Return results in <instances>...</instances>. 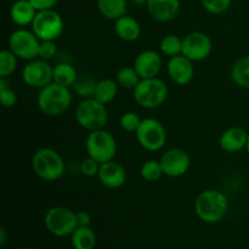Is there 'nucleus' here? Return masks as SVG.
<instances>
[{"label": "nucleus", "instance_id": "1", "mask_svg": "<svg viewBox=\"0 0 249 249\" xmlns=\"http://www.w3.org/2000/svg\"><path fill=\"white\" fill-rule=\"evenodd\" d=\"M229 211V199L219 190L202 191L195 201V212L199 220L206 224H216L223 220Z\"/></svg>", "mask_w": 249, "mask_h": 249}, {"label": "nucleus", "instance_id": "2", "mask_svg": "<svg viewBox=\"0 0 249 249\" xmlns=\"http://www.w3.org/2000/svg\"><path fill=\"white\" fill-rule=\"evenodd\" d=\"M41 113L49 117H57L65 113L72 104V92L70 88H66L57 83H50L40 89L36 99Z\"/></svg>", "mask_w": 249, "mask_h": 249}, {"label": "nucleus", "instance_id": "3", "mask_svg": "<svg viewBox=\"0 0 249 249\" xmlns=\"http://www.w3.org/2000/svg\"><path fill=\"white\" fill-rule=\"evenodd\" d=\"M32 168L38 178L45 181H56L65 174L66 164L62 156L53 148L44 147L32 158Z\"/></svg>", "mask_w": 249, "mask_h": 249}, {"label": "nucleus", "instance_id": "4", "mask_svg": "<svg viewBox=\"0 0 249 249\" xmlns=\"http://www.w3.org/2000/svg\"><path fill=\"white\" fill-rule=\"evenodd\" d=\"M168 87L160 78L141 79L133 90L134 100L140 107L155 109L162 106L168 97Z\"/></svg>", "mask_w": 249, "mask_h": 249}, {"label": "nucleus", "instance_id": "5", "mask_svg": "<svg viewBox=\"0 0 249 249\" xmlns=\"http://www.w3.org/2000/svg\"><path fill=\"white\" fill-rule=\"evenodd\" d=\"M75 121L89 133L105 129L108 122L106 105L101 104L94 97L84 99L75 109Z\"/></svg>", "mask_w": 249, "mask_h": 249}, {"label": "nucleus", "instance_id": "6", "mask_svg": "<svg viewBox=\"0 0 249 249\" xmlns=\"http://www.w3.org/2000/svg\"><path fill=\"white\" fill-rule=\"evenodd\" d=\"M85 148L88 156L96 160L100 164L109 162L113 160L117 153L116 138L105 129L91 131L85 141Z\"/></svg>", "mask_w": 249, "mask_h": 249}, {"label": "nucleus", "instance_id": "7", "mask_svg": "<svg viewBox=\"0 0 249 249\" xmlns=\"http://www.w3.org/2000/svg\"><path fill=\"white\" fill-rule=\"evenodd\" d=\"M44 225L51 235L67 237L78 228L77 215L67 207H53L44 215Z\"/></svg>", "mask_w": 249, "mask_h": 249}, {"label": "nucleus", "instance_id": "8", "mask_svg": "<svg viewBox=\"0 0 249 249\" xmlns=\"http://www.w3.org/2000/svg\"><path fill=\"white\" fill-rule=\"evenodd\" d=\"M139 145L146 151L156 152L164 147L167 142V131L164 125L155 118L142 119L135 131Z\"/></svg>", "mask_w": 249, "mask_h": 249}, {"label": "nucleus", "instance_id": "9", "mask_svg": "<svg viewBox=\"0 0 249 249\" xmlns=\"http://www.w3.org/2000/svg\"><path fill=\"white\" fill-rule=\"evenodd\" d=\"M32 31L34 32L39 40L56 41L63 32V19L56 10H40L32 23Z\"/></svg>", "mask_w": 249, "mask_h": 249}, {"label": "nucleus", "instance_id": "10", "mask_svg": "<svg viewBox=\"0 0 249 249\" xmlns=\"http://www.w3.org/2000/svg\"><path fill=\"white\" fill-rule=\"evenodd\" d=\"M40 40L29 29L21 28L12 32L9 38V50H11L19 60L32 61L38 58Z\"/></svg>", "mask_w": 249, "mask_h": 249}, {"label": "nucleus", "instance_id": "11", "mask_svg": "<svg viewBox=\"0 0 249 249\" xmlns=\"http://www.w3.org/2000/svg\"><path fill=\"white\" fill-rule=\"evenodd\" d=\"M22 79L29 88L40 90L53 82V67L39 57L28 61L22 70Z\"/></svg>", "mask_w": 249, "mask_h": 249}, {"label": "nucleus", "instance_id": "12", "mask_svg": "<svg viewBox=\"0 0 249 249\" xmlns=\"http://www.w3.org/2000/svg\"><path fill=\"white\" fill-rule=\"evenodd\" d=\"M213 50V41L203 32H191L182 38V55L192 62H199L209 57Z\"/></svg>", "mask_w": 249, "mask_h": 249}, {"label": "nucleus", "instance_id": "13", "mask_svg": "<svg viewBox=\"0 0 249 249\" xmlns=\"http://www.w3.org/2000/svg\"><path fill=\"white\" fill-rule=\"evenodd\" d=\"M163 174L168 178H180L186 174L191 165V157L185 150L173 147L165 151L160 160Z\"/></svg>", "mask_w": 249, "mask_h": 249}, {"label": "nucleus", "instance_id": "14", "mask_svg": "<svg viewBox=\"0 0 249 249\" xmlns=\"http://www.w3.org/2000/svg\"><path fill=\"white\" fill-rule=\"evenodd\" d=\"M167 72L173 83L177 85H187L195 77L194 62L182 53L174 56L168 61Z\"/></svg>", "mask_w": 249, "mask_h": 249}, {"label": "nucleus", "instance_id": "15", "mask_svg": "<svg viewBox=\"0 0 249 249\" xmlns=\"http://www.w3.org/2000/svg\"><path fill=\"white\" fill-rule=\"evenodd\" d=\"M133 66L141 79L156 78L162 70V56L155 50H143L136 56Z\"/></svg>", "mask_w": 249, "mask_h": 249}, {"label": "nucleus", "instance_id": "16", "mask_svg": "<svg viewBox=\"0 0 249 249\" xmlns=\"http://www.w3.org/2000/svg\"><path fill=\"white\" fill-rule=\"evenodd\" d=\"M97 178L105 187L116 190L125 184L126 170L121 163L116 160H109V162L102 163Z\"/></svg>", "mask_w": 249, "mask_h": 249}, {"label": "nucleus", "instance_id": "17", "mask_svg": "<svg viewBox=\"0 0 249 249\" xmlns=\"http://www.w3.org/2000/svg\"><path fill=\"white\" fill-rule=\"evenodd\" d=\"M181 2L180 0H147L148 14L158 22H170L178 16Z\"/></svg>", "mask_w": 249, "mask_h": 249}, {"label": "nucleus", "instance_id": "18", "mask_svg": "<svg viewBox=\"0 0 249 249\" xmlns=\"http://www.w3.org/2000/svg\"><path fill=\"white\" fill-rule=\"evenodd\" d=\"M249 134L240 126H231L221 133L219 145L228 153H237L247 147Z\"/></svg>", "mask_w": 249, "mask_h": 249}, {"label": "nucleus", "instance_id": "19", "mask_svg": "<svg viewBox=\"0 0 249 249\" xmlns=\"http://www.w3.org/2000/svg\"><path fill=\"white\" fill-rule=\"evenodd\" d=\"M38 10L29 0H16L10 9V17L16 26L24 28L32 26Z\"/></svg>", "mask_w": 249, "mask_h": 249}, {"label": "nucleus", "instance_id": "20", "mask_svg": "<svg viewBox=\"0 0 249 249\" xmlns=\"http://www.w3.org/2000/svg\"><path fill=\"white\" fill-rule=\"evenodd\" d=\"M114 33L121 40L131 43L140 38L141 26L133 16L124 15L114 21Z\"/></svg>", "mask_w": 249, "mask_h": 249}, {"label": "nucleus", "instance_id": "21", "mask_svg": "<svg viewBox=\"0 0 249 249\" xmlns=\"http://www.w3.org/2000/svg\"><path fill=\"white\" fill-rule=\"evenodd\" d=\"M71 243L73 249H94L97 243L96 233L90 226L77 228L71 235Z\"/></svg>", "mask_w": 249, "mask_h": 249}, {"label": "nucleus", "instance_id": "22", "mask_svg": "<svg viewBox=\"0 0 249 249\" xmlns=\"http://www.w3.org/2000/svg\"><path fill=\"white\" fill-rule=\"evenodd\" d=\"M96 5L100 14L111 21L126 15V0H96Z\"/></svg>", "mask_w": 249, "mask_h": 249}, {"label": "nucleus", "instance_id": "23", "mask_svg": "<svg viewBox=\"0 0 249 249\" xmlns=\"http://www.w3.org/2000/svg\"><path fill=\"white\" fill-rule=\"evenodd\" d=\"M118 87V83L113 79H109V78L97 80L94 99H96L101 104L108 105L109 102H112L117 97Z\"/></svg>", "mask_w": 249, "mask_h": 249}, {"label": "nucleus", "instance_id": "24", "mask_svg": "<svg viewBox=\"0 0 249 249\" xmlns=\"http://www.w3.org/2000/svg\"><path fill=\"white\" fill-rule=\"evenodd\" d=\"M78 80V73L74 66L68 62H60L53 67V83L71 88Z\"/></svg>", "mask_w": 249, "mask_h": 249}, {"label": "nucleus", "instance_id": "25", "mask_svg": "<svg viewBox=\"0 0 249 249\" xmlns=\"http://www.w3.org/2000/svg\"><path fill=\"white\" fill-rule=\"evenodd\" d=\"M231 78L237 87L249 89V55L238 58L231 67Z\"/></svg>", "mask_w": 249, "mask_h": 249}, {"label": "nucleus", "instance_id": "26", "mask_svg": "<svg viewBox=\"0 0 249 249\" xmlns=\"http://www.w3.org/2000/svg\"><path fill=\"white\" fill-rule=\"evenodd\" d=\"M160 53L168 58L174 56L181 55L182 53V39L177 34H167L163 36L160 44Z\"/></svg>", "mask_w": 249, "mask_h": 249}, {"label": "nucleus", "instance_id": "27", "mask_svg": "<svg viewBox=\"0 0 249 249\" xmlns=\"http://www.w3.org/2000/svg\"><path fill=\"white\" fill-rule=\"evenodd\" d=\"M141 78L140 75L138 74L136 70L133 67H129V66H125V67L119 68L118 72L116 74V82L118 83V85L121 88H124V89H135L136 85L140 83Z\"/></svg>", "mask_w": 249, "mask_h": 249}, {"label": "nucleus", "instance_id": "28", "mask_svg": "<svg viewBox=\"0 0 249 249\" xmlns=\"http://www.w3.org/2000/svg\"><path fill=\"white\" fill-rule=\"evenodd\" d=\"M140 175L145 181L147 182H156L162 178L163 169L160 165V160H146L140 168Z\"/></svg>", "mask_w": 249, "mask_h": 249}, {"label": "nucleus", "instance_id": "29", "mask_svg": "<svg viewBox=\"0 0 249 249\" xmlns=\"http://www.w3.org/2000/svg\"><path fill=\"white\" fill-rule=\"evenodd\" d=\"M17 57L11 50L5 49L0 53V78H7L16 71Z\"/></svg>", "mask_w": 249, "mask_h": 249}, {"label": "nucleus", "instance_id": "30", "mask_svg": "<svg viewBox=\"0 0 249 249\" xmlns=\"http://www.w3.org/2000/svg\"><path fill=\"white\" fill-rule=\"evenodd\" d=\"M96 84L97 80L94 78H78L75 84L73 85V89L83 99H90L94 97Z\"/></svg>", "mask_w": 249, "mask_h": 249}, {"label": "nucleus", "instance_id": "31", "mask_svg": "<svg viewBox=\"0 0 249 249\" xmlns=\"http://www.w3.org/2000/svg\"><path fill=\"white\" fill-rule=\"evenodd\" d=\"M0 101L4 108H12L17 104V95L10 88L6 78H0Z\"/></svg>", "mask_w": 249, "mask_h": 249}, {"label": "nucleus", "instance_id": "32", "mask_svg": "<svg viewBox=\"0 0 249 249\" xmlns=\"http://www.w3.org/2000/svg\"><path fill=\"white\" fill-rule=\"evenodd\" d=\"M233 0H201V5L212 15H221L230 9Z\"/></svg>", "mask_w": 249, "mask_h": 249}, {"label": "nucleus", "instance_id": "33", "mask_svg": "<svg viewBox=\"0 0 249 249\" xmlns=\"http://www.w3.org/2000/svg\"><path fill=\"white\" fill-rule=\"evenodd\" d=\"M141 121L142 119L135 113V112H125V113L122 114L121 119H119V124H121V128L124 131H128V133H135L138 130L139 125H140Z\"/></svg>", "mask_w": 249, "mask_h": 249}, {"label": "nucleus", "instance_id": "34", "mask_svg": "<svg viewBox=\"0 0 249 249\" xmlns=\"http://www.w3.org/2000/svg\"><path fill=\"white\" fill-rule=\"evenodd\" d=\"M100 167H101V164L96 160L89 157V156L80 162V172L87 178L97 177L100 172Z\"/></svg>", "mask_w": 249, "mask_h": 249}, {"label": "nucleus", "instance_id": "35", "mask_svg": "<svg viewBox=\"0 0 249 249\" xmlns=\"http://www.w3.org/2000/svg\"><path fill=\"white\" fill-rule=\"evenodd\" d=\"M57 53V46H56L53 40H40V46H39V58L49 61L53 58Z\"/></svg>", "mask_w": 249, "mask_h": 249}, {"label": "nucleus", "instance_id": "36", "mask_svg": "<svg viewBox=\"0 0 249 249\" xmlns=\"http://www.w3.org/2000/svg\"><path fill=\"white\" fill-rule=\"evenodd\" d=\"M29 1L36 6L38 11H40V10L53 9L60 0H29Z\"/></svg>", "mask_w": 249, "mask_h": 249}, {"label": "nucleus", "instance_id": "37", "mask_svg": "<svg viewBox=\"0 0 249 249\" xmlns=\"http://www.w3.org/2000/svg\"><path fill=\"white\" fill-rule=\"evenodd\" d=\"M75 215H77L78 228H85V226L91 225V215H90L88 212L85 211L75 212Z\"/></svg>", "mask_w": 249, "mask_h": 249}, {"label": "nucleus", "instance_id": "38", "mask_svg": "<svg viewBox=\"0 0 249 249\" xmlns=\"http://www.w3.org/2000/svg\"><path fill=\"white\" fill-rule=\"evenodd\" d=\"M6 236L7 232L5 230V228L0 229V247H5V243H6Z\"/></svg>", "mask_w": 249, "mask_h": 249}, {"label": "nucleus", "instance_id": "39", "mask_svg": "<svg viewBox=\"0 0 249 249\" xmlns=\"http://www.w3.org/2000/svg\"><path fill=\"white\" fill-rule=\"evenodd\" d=\"M133 2H134V4L140 5V6H142V5L147 4V0H133Z\"/></svg>", "mask_w": 249, "mask_h": 249}, {"label": "nucleus", "instance_id": "40", "mask_svg": "<svg viewBox=\"0 0 249 249\" xmlns=\"http://www.w3.org/2000/svg\"><path fill=\"white\" fill-rule=\"evenodd\" d=\"M246 150H247V152L249 153V138H248V142H247V147H246Z\"/></svg>", "mask_w": 249, "mask_h": 249}, {"label": "nucleus", "instance_id": "41", "mask_svg": "<svg viewBox=\"0 0 249 249\" xmlns=\"http://www.w3.org/2000/svg\"><path fill=\"white\" fill-rule=\"evenodd\" d=\"M17 249H36V248H31V247H21V248H17Z\"/></svg>", "mask_w": 249, "mask_h": 249}, {"label": "nucleus", "instance_id": "42", "mask_svg": "<svg viewBox=\"0 0 249 249\" xmlns=\"http://www.w3.org/2000/svg\"><path fill=\"white\" fill-rule=\"evenodd\" d=\"M233 1H241V0H233Z\"/></svg>", "mask_w": 249, "mask_h": 249}]
</instances>
